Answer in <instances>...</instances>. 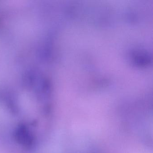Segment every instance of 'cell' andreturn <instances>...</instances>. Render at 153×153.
Here are the masks:
<instances>
[{
	"mask_svg": "<svg viewBox=\"0 0 153 153\" xmlns=\"http://www.w3.org/2000/svg\"><path fill=\"white\" fill-rule=\"evenodd\" d=\"M16 139L22 145L29 147L33 145V137L26 126L21 125L18 127L16 133Z\"/></svg>",
	"mask_w": 153,
	"mask_h": 153,
	"instance_id": "1",
	"label": "cell"
}]
</instances>
